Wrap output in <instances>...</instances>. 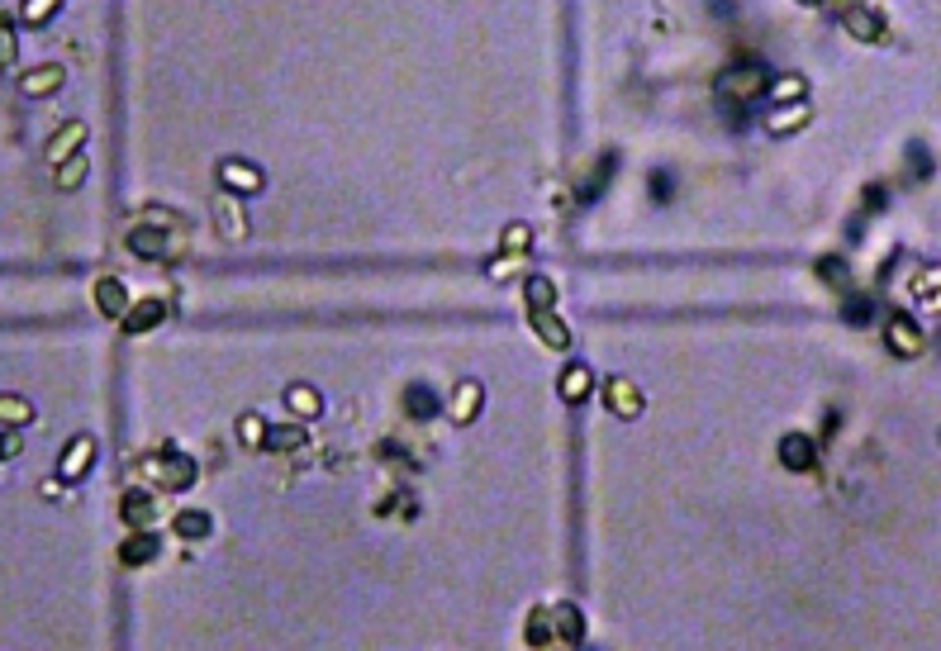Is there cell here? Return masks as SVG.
<instances>
[{
    "label": "cell",
    "instance_id": "52a82bcc",
    "mask_svg": "<svg viewBox=\"0 0 941 651\" xmlns=\"http://www.w3.org/2000/svg\"><path fill=\"white\" fill-rule=\"evenodd\" d=\"M604 405L614 409L618 419H638L647 399H642V390H638L632 381H623V376H618V381H608V385H604Z\"/></svg>",
    "mask_w": 941,
    "mask_h": 651
},
{
    "label": "cell",
    "instance_id": "ba28073f",
    "mask_svg": "<svg viewBox=\"0 0 941 651\" xmlns=\"http://www.w3.org/2000/svg\"><path fill=\"white\" fill-rule=\"evenodd\" d=\"M528 324H533V334L547 342L551 352H566L571 348V328L557 318V309H528Z\"/></svg>",
    "mask_w": 941,
    "mask_h": 651
},
{
    "label": "cell",
    "instance_id": "7bdbcfd3",
    "mask_svg": "<svg viewBox=\"0 0 941 651\" xmlns=\"http://www.w3.org/2000/svg\"><path fill=\"white\" fill-rule=\"evenodd\" d=\"M799 5H823V0H799Z\"/></svg>",
    "mask_w": 941,
    "mask_h": 651
},
{
    "label": "cell",
    "instance_id": "e0dca14e",
    "mask_svg": "<svg viewBox=\"0 0 941 651\" xmlns=\"http://www.w3.org/2000/svg\"><path fill=\"white\" fill-rule=\"evenodd\" d=\"M243 196H233V190H219L214 196V219H219V229L229 233V238H243L247 233V219H243Z\"/></svg>",
    "mask_w": 941,
    "mask_h": 651
},
{
    "label": "cell",
    "instance_id": "1f68e13d",
    "mask_svg": "<svg viewBox=\"0 0 941 651\" xmlns=\"http://www.w3.org/2000/svg\"><path fill=\"white\" fill-rule=\"evenodd\" d=\"M58 5H62V0H24V5H20V20L29 24V29H38V24H48L52 15H58Z\"/></svg>",
    "mask_w": 941,
    "mask_h": 651
},
{
    "label": "cell",
    "instance_id": "7402d4cb",
    "mask_svg": "<svg viewBox=\"0 0 941 651\" xmlns=\"http://www.w3.org/2000/svg\"><path fill=\"white\" fill-rule=\"evenodd\" d=\"M172 528H176V537H186V542H200V537L214 533V518L205 514V509H176Z\"/></svg>",
    "mask_w": 941,
    "mask_h": 651
},
{
    "label": "cell",
    "instance_id": "4316f807",
    "mask_svg": "<svg viewBox=\"0 0 941 651\" xmlns=\"http://www.w3.org/2000/svg\"><path fill=\"white\" fill-rule=\"evenodd\" d=\"M766 95H770L775 105H794V100H804V95H808V81L804 76H775Z\"/></svg>",
    "mask_w": 941,
    "mask_h": 651
},
{
    "label": "cell",
    "instance_id": "6da1fadb",
    "mask_svg": "<svg viewBox=\"0 0 941 651\" xmlns=\"http://www.w3.org/2000/svg\"><path fill=\"white\" fill-rule=\"evenodd\" d=\"M766 91H770V76H766V67H760V62H737V67H728V72L713 81L718 105H728V109H746L752 100H760Z\"/></svg>",
    "mask_w": 941,
    "mask_h": 651
},
{
    "label": "cell",
    "instance_id": "603a6c76",
    "mask_svg": "<svg viewBox=\"0 0 941 651\" xmlns=\"http://www.w3.org/2000/svg\"><path fill=\"white\" fill-rule=\"evenodd\" d=\"M528 647H561L557 642V608H533L528 614Z\"/></svg>",
    "mask_w": 941,
    "mask_h": 651
},
{
    "label": "cell",
    "instance_id": "7a4b0ae2",
    "mask_svg": "<svg viewBox=\"0 0 941 651\" xmlns=\"http://www.w3.org/2000/svg\"><path fill=\"white\" fill-rule=\"evenodd\" d=\"M138 476H143L152 490H186L190 480H196V462L181 452H162V456H143V466H138Z\"/></svg>",
    "mask_w": 941,
    "mask_h": 651
},
{
    "label": "cell",
    "instance_id": "5bb4252c",
    "mask_svg": "<svg viewBox=\"0 0 941 651\" xmlns=\"http://www.w3.org/2000/svg\"><path fill=\"white\" fill-rule=\"evenodd\" d=\"M405 414H409V419H419V423L438 419V414H442V395L433 390V385L414 381L409 390H405Z\"/></svg>",
    "mask_w": 941,
    "mask_h": 651
},
{
    "label": "cell",
    "instance_id": "f546056e",
    "mask_svg": "<svg viewBox=\"0 0 941 651\" xmlns=\"http://www.w3.org/2000/svg\"><path fill=\"white\" fill-rule=\"evenodd\" d=\"M238 438H243V447H267V438H271V428H267V419L261 414H243L238 419Z\"/></svg>",
    "mask_w": 941,
    "mask_h": 651
},
{
    "label": "cell",
    "instance_id": "d6986e66",
    "mask_svg": "<svg viewBox=\"0 0 941 651\" xmlns=\"http://www.w3.org/2000/svg\"><path fill=\"white\" fill-rule=\"evenodd\" d=\"M157 557V537H152L148 528H129V537L119 542V561L124 566H143Z\"/></svg>",
    "mask_w": 941,
    "mask_h": 651
},
{
    "label": "cell",
    "instance_id": "277c9868",
    "mask_svg": "<svg viewBox=\"0 0 941 651\" xmlns=\"http://www.w3.org/2000/svg\"><path fill=\"white\" fill-rule=\"evenodd\" d=\"M162 318H167V300L148 295V300H133V304H129V314H124L119 324H124V334H129V338H138V334H152V328H157Z\"/></svg>",
    "mask_w": 941,
    "mask_h": 651
},
{
    "label": "cell",
    "instance_id": "f1b7e54d",
    "mask_svg": "<svg viewBox=\"0 0 941 651\" xmlns=\"http://www.w3.org/2000/svg\"><path fill=\"white\" fill-rule=\"evenodd\" d=\"M913 295H918V304H927V309L941 314V267L922 271L918 281H913Z\"/></svg>",
    "mask_w": 941,
    "mask_h": 651
},
{
    "label": "cell",
    "instance_id": "d590c367",
    "mask_svg": "<svg viewBox=\"0 0 941 651\" xmlns=\"http://www.w3.org/2000/svg\"><path fill=\"white\" fill-rule=\"evenodd\" d=\"M528 243H533V229H528V224H509V233H504V253H528Z\"/></svg>",
    "mask_w": 941,
    "mask_h": 651
},
{
    "label": "cell",
    "instance_id": "2e32d148",
    "mask_svg": "<svg viewBox=\"0 0 941 651\" xmlns=\"http://www.w3.org/2000/svg\"><path fill=\"white\" fill-rule=\"evenodd\" d=\"M62 81H67V72H62L58 62H48V67H34V72H24V76H20V91L29 95V100H38V95L62 91Z\"/></svg>",
    "mask_w": 941,
    "mask_h": 651
},
{
    "label": "cell",
    "instance_id": "f35d334b",
    "mask_svg": "<svg viewBox=\"0 0 941 651\" xmlns=\"http://www.w3.org/2000/svg\"><path fill=\"white\" fill-rule=\"evenodd\" d=\"M519 267H523L519 253H504V257H495V261H490V276H495V281H504V276H514Z\"/></svg>",
    "mask_w": 941,
    "mask_h": 651
},
{
    "label": "cell",
    "instance_id": "ac0fdd59",
    "mask_svg": "<svg viewBox=\"0 0 941 651\" xmlns=\"http://www.w3.org/2000/svg\"><path fill=\"white\" fill-rule=\"evenodd\" d=\"M780 462L790 470H813L818 466V447L804 433H790V438H780Z\"/></svg>",
    "mask_w": 941,
    "mask_h": 651
},
{
    "label": "cell",
    "instance_id": "cb8c5ba5",
    "mask_svg": "<svg viewBox=\"0 0 941 651\" xmlns=\"http://www.w3.org/2000/svg\"><path fill=\"white\" fill-rule=\"evenodd\" d=\"M286 409L304 423V419H319L324 399H319V390H314V385H290V390H286Z\"/></svg>",
    "mask_w": 941,
    "mask_h": 651
},
{
    "label": "cell",
    "instance_id": "ffe728a7",
    "mask_svg": "<svg viewBox=\"0 0 941 651\" xmlns=\"http://www.w3.org/2000/svg\"><path fill=\"white\" fill-rule=\"evenodd\" d=\"M808 124V105L804 100H794V105H775L770 115H766V129L775 138H784V133H794V129H804Z\"/></svg>",
    "mask_w": 941,
    "mask_h": 651
},
{
    "label": "cell",
    "instance_id": "9c48e42d",
    "mask_svg": "<svg viewBox=\"0 0 941 651\" xmlns=\"http://www.w3.org/2000/svg\"><path fill=\"white\" fill-rule=\"evenodd\" d=\"M219 181H224V190H233V196H257L261 172L247 167V162H238V157H229V162H219Z\"/></svg>",
    "mask_w": 941,
    "mask_h": 651
},
{
    "label": "cell",
    "instance_id": "60d3db41",
    "mask_svg": "<svg viewBox=\"0 0 941 651\" xmlns=\"http://www.w3.org/2000/svg\"><path fill=\"white\" fill-rule=\"evenodd\" d=\"M827 10H832V15H847V10H856V5H865V0H823Z\"/></svg>",
    "mask_w": 941,
    "mask_h": 651
},
{
    "label": "cell",
    "instance_id": "8d00e7d4",
    "mask_svg": "<svg viewBox=\"0 0 941 651\" xmlns=\"http://www.w3.org/2000/svg\"><path fill=\"white\" fill-rule=\"evenodd\" d=\"M818 281H832V285H847V267L837 257H823L818 261Z\"/></svg>",
    "mask_w": 941,
    "mask_h": 651
},
{
    "label": "cell",
    "instance_id": "836d02e7",
    "mask_svg": "<svg viewBox=\"0 0 941 651\" xmlns=\"http://www.w3.org/2000/svg\"><path fill=\"white\" fill-rule=\"evenodd\" d=\"M0 419H5V428H20V423H34V409L20 395H5L0 399Z\"/></svg>",
    "mask_w": 941,
    "mask_h": 651
},
{
    "label": "cell",
    "instance_id": "44dd1931",
    "mask_svg": "<svg viewBox=\"0 0 941 651\" xmlns=\"http://www.w3.org/2000/svg\"><path fill=\"white\" fill-rule=\"evenodd\" d=\"M557 390H561L566 405H580V399H590V390H594V371H590V366H580V362H575V366H566Z\"/></svg>",
    "mask_w": 941,
    "mask_h": 651
},
{
    "label": "cell",
    "instance_id": "4fadbf2b",
    "mask_svg": "<svg viewBox=\"0 0 941 651\" xmlns=\"http://www.w3.org/2000/svg\"><path fill=\"white\" fill-rule=\"evenodd\" d=\"M119 514H124L129 528H152V518H157V494L152 490H129L124 504H119Z\"/></svg>",
    "mask_w": 941,
    "mask_h": 651
},
{
    "label": "cell",
    "instance_id": "9a60e30c",
    "mask_svg": "<svg viewBox=\"0 0 941 651\" xmlns=\"http://www.w3.org/2000/svg\"><path fill=\"white\" fill-rule=\"evenodd\" d=\"M81 143H86V124H81V119L62 124V129L48 138V162H52V167H58V162L76 157V152H81Z\"/></svg>",
    "mask_w": 941,
    "mask_h": 651
},
{
    "label": "cell",
    "instance_id": "7c38bea8",
    "mask_svg": "<svg viewBox=\"0 0 941 651\" xmlns=\"http://www.w3.org/2000/svg\"><path fill=\"white\" fill-rule=\"evenodd\" d=\"M841 24H847V29H851L856 38H861V44H884V38H889V29H884V20H880L870 5H856V10H847V15H841Z\"/></svg>",
    "mask_w": 941,
    "mask_h": 651
},
{
    "label": "cell",
    "instance_id": "d6a6232c",
    "mask_svg": "<svg viewBox=\"0 0 941 651\" xmlns=\"http://www.w3.org/2000/svg\"><path fill=\"white\" fill-rule=\"evenodd\" d=\"M300 442H304V428H300V423H281V428H271L267 452H295Z\"/></svg>",
    "mask_w": 941,
    "mask_h": 651
},
{
    "label": "cell",
    "instance_id": "74e56055",
    "mask_svg": "<svg viewBox=\"0 0 941 651\" xmlns=\"http://www.w3.org/2000/svg\"><path fill=\"white\" fill-rule=\"evenodd\" d=\"M0 62L5 67H15V24H0Z\"/></svg>",
    "mask_w": 941,
    "mask_h": 651
},
{
    "label": "cell",
    "instance_id": "b9f144b4",
    "mask_svg": "<svg viewBox=\"0 0 941 651\" xmlns=\"http://www.w3.org/2000/svg\"><path fill=\"white\" fill-rule=\"evenodd\" d=\"M5 456H20V428H10V433H5Z\"/></svg>",
    "mask_w": 941,
    "mask_h": 651
},
{
    "label": "cell",
    "instance_id": "4dcf8cb0",
    "mask_svg": "<svg viewBox=\"0 0 941 651\" xmlns=\"http://www.w3.org/2000/svg\"><path fill=\"white\" fill-rule=\"evenodd\" d=\"M86 172H91V167H86V157L76 152V157L58 162V176H52V181H58V190H76L81 181H86Z\"/></svg>",
    "mask_w": 941,
    "mask_h": 651
},
{
    "label": "cell",
    "instance_id": "d4e9b609",
    "mask_svg": "<svg viewBox=\"0 0 941 651\" xmlns=\"http://www.w3.org/2000/svg\"><path fill=\"white\" fill-rule=\"evenodd\" d=\"M557 642L561 647H580L585 642V618L575 604H557Z\"/></svg>",
    "mask_w": 941,
    "mask_h": 651
},
{
    "label": "cell",
    "instance_id": "3957f363",
    "mask_svg": "<svg viewBox=\"0 0 941 651\" xmlns=\"http://www.w3.org/2000/svg\"><path fill=\"white\" fill-rule=\"evenodd\" d=\"M181 238H176V229H152V219H138L129 229V253L138 257H172Z\"/></svg>",
    "mask_w": 941,
    "mask_h": 651
},
{
    "label": "cell",
    "instance_id": "30bf717a",
    "mask_svg": "<svg viewBox=\"0 0 941 651\" xmlns=\"http://www.w3.org/2000/svg\"><path fill=\"white\" fill-rule=\"evenodd\" d=\"M614 167H618V157H614V152H604L599 162H590L585 176L575 181V196L585 200V205H590V200H599L604 190H608V176H614Z\"/></svg>",
    "mask_w": 941,
    "mask_h": 651
},
{
    "label": "cell",
    "instance_id": "5b68a950",
    "mask_svg": "<svg viewBox=\"0 0 941 651\" xmlns=\"http://www.w3.org/2000/svg\"><path fill=\"white\" fill-rule=\"evenodd\" d=\"M91 462H95V438H86V433H81V438H72V442H67V447H62L58 476H62V480H81V476H86V470H91Z\"/></svg>",
    "mask_w": 941,
    "mask_h": 651
},
{
    "label": "cell",
    "instance_id": "484cf974",
    "mask_svg": "<svg viewBox=\"0 0 941 651\" xmlns=\"http://www.w3.org/2000/svg\"><path fill=\"white\" fill-rule=\"evenodd\" d=\"M480 399H486L480 381H462V385H456V395H452V419L456 423H471V419H476V409H480Z\"/></svg>",
    "mask_w": 941,
    "mask_h": 651
},
{
    "label": "cell",
    "instance_id": "8fae6325",
    "mask_svg": "<svg viewBox=\"0 0 941 651\" xmlns=\"http://www.w3.org/2000/svg\"><path fill=\"white\" fill-rule=\"evenodd\" d=\"M129 290H124V281L119 276H101V281H95V309H101L105 318H124L129 314Z\"/></svg>",
    "mask_w": 941,
    "mask_h": 651
},
{
    "label": "cell",
    "instance_id": "83f0119b",
    "mask_svg": "<svg viewBox=\"0 0 941 651\" xmlns=\"http://www.w3.org/2000/svg\"><path fill=\"white\" fill-rule=\"evenodd\" d=\"M523 300H528V309H551V304H557V285H551L547 276H528V281H523Z\"/></svg>",
    "mask_w": 941,
    "mask_h": 651
},
{
    "label": "cell",
    "instance_id": "ab89813d",
    "mask_svg": "<svg viewBox=\"0 0 941 651\" xmlns=\"http://www.w3.org/2000/svg\"><path fill=\"white\" fill-rule=\"evenodd\" d=\"M671 186H675V181H671V172H666V167L652 172V200H656V205H666V200H671Z\"/></svg>",
    "mask_w": 941,
    "mask_h": 651
},
{
    "label": "cell",
    "instance_id": "e575fe53",
    "mask_svg": "<svg viewBox=\"0 0 941 651\" xmlns=\"http://www.w3.org/2000/svg\"><path fill=\"white\" fill-rule=\"evenodd\" d=\"M870 314H875V300L870 295H847L841 300V318H847V324H870Z\"/></svg>",
    "mask_w": 941,
    "mask_h": 651
},
{
    "label": "cell",
    "instance_id": "8992f818",
    "mask_svg": "<svg viewBox=\"0 0 941 651\" xmlns=\"http://www.w3.org/2000/svg\"><path fill=\"white\" fill-rule=\"evenodd\" d=\"M884 342H889L894 357H918V352H922V334H918V324H913L908 314H894V318H889V328H884Z\"/></svg>",
    "mask_w": 941,
    "mask_h": 651
}]
</instances>
